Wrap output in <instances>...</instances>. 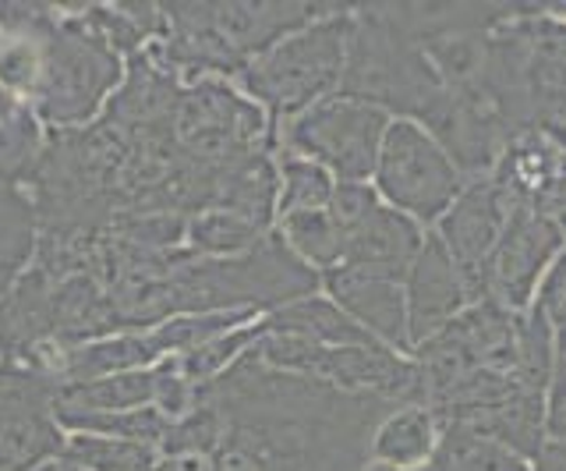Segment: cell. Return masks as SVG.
Segmentation results:
<instances>
[{
	"label": "cell",
	"mask_w": 566,
	"mask_h": 471,
	"mask_svg": "<svg viewBox=\"0 0 566 471\" xmlns=\"http://www.w3.org/2000/svg\"><path fill=\"white\" fill-rule=\"evenodd\" d=\"M270 234L273 231H262V227L248 223L234 213H223V209H206V213L188 217L185 249L206 259H234L259 249Z\"/></svg>",
	"instance_id": "cell-18"
},
{
	"label": "cell",
	"mask_w": 566,
	"mask_h": 471,
	"mask_svg": "<svg viewBox=\"0 0 566 471\" xmlns=\"http://www.w3.org/2000/svg\"><path fill=\"white\" fill-rule=\"evenodd\" d=\"M548 128L556 132V138H559V143H563V149H566V125H548ZM559 217L566 220V196H563V206H559Z\"/></svg>",
	"instance_id": "cell-23"
},
{
	"label": "cell",
	"mask_w": 566,
	"mask_h": 471,
	"mask_svg": "<svg viewBox=\"0 0 566 471\" xmlns=\"http://www.w3.org/2000/svg\"><path fill=\"white\" fill-rule=\"evenodd\" d=\"M276 234L283 238V245H287L301 263L315 270L318 276L344 266L347 231L329 217V209L283 217V220H276Z\"/></svg>",
	"instance_id": "cell-17"
},
{
	"label": "cell",
	"mask_w": 566,
	"mask_h": 471,
	"mask_svg": "<svg viewBox=\"0 0 566 471\" xmlns=\"http://www.w3.org/2000/svg\"><path fill=\"white\" fill-rule=\"evenodd\" d=\"M61 453L85 471H159L164 464V453L156 447L99 432H67Z\"/></svg>",
	"instance_id": "cell-19"
},
{
	"label": "cell",
	"mask_w": 566,
	"mask_h": 471,
	"mask_svg": "<svg viewBox=\"0 0 566 471\" xmlns=\"http://www.w3.org/2000/svg\"><path fill=\"white\" fill-rule=\"evenodd\" d=\"M439 447V418L424 405H397L371 432V461L421 471Z\"/></svg>",
	"instance_id": "cell-12"
},
{
	"label": "cell",
	"mask_w": 566,
	"mask_h": 471,
	"mask_svg": "<svg viewBox=\"0 0 566 471\" xmlns=\"http://www.w3.org/2000/svg\"><path fill=\"white\" fill-rule=\"evenodd\" d=\"M156 376L159 369H138L120 376H103L61 387L57 397V422L61 418H85V415H120L135 408H149L156 400Z\"/></svg>",
	"instance_id": "cell-13"
},
{
	"label": "cell",
	"mask_w": 566,
	"mask_h": 471,
	"mask_svg": "<svg viewBox=\"0 0 566 471\" xmlns=\"http://www.w3.org/2000/svg\"><path fill=\"white\" fill-rule=\"evenodd\" d=\"M199 397L220 415L217 471H361L371 432L397 405L276 373L244 352Z\"/></svg>",
	"instance_id": "cell-1"
},
{
	"label": "cell",
	"mask_w": 566,
	"mask_h": 471,
	"mask_svg": "<svg viewBox=\"0 0 566 471\" xmlns=\"http://www.w3.org/2000/svg\"><path fill=\"white\" fill-rule=\"evenodd\" d=\"M371 178H376L371 185L376 196L418 227L439 223L468 188V178L450 160V153L411 117H397L389 125Z\"/></svg>",
	"instance_id": "cell-5"
},
{
	"label": "cell",
	"mask_w": 566,
	"mask_h": 471,
	"mask_svg": "<svg viewBox=\"0 0 566 471\" xmlns=\"http://www.w3.org/2000/svg\"><path fill=\"white\" fill-rule=\"evenodd\" d=\"M521 199L510 188H503L492 178L468 181V188L460 191V199L450 206V213L436 223V238L442 241V249L450 252L457 270L464 273V281L474 294L478 305V287H482V273L489 255L500 245V238L506 231V223L517 213Z\"/></svg>",
	"instance_id": "cell-8"
},
{
	"label": "cell",
	"mask_w": 566,
	"mask_h": 471,
	"mask_svg": "<svg viewBox=\"0 0 566 471\" xmlns=\"http://www.w3.org/2000/svg\"><path fill=\"white\" fill-rule=\"evenodd\" d=\"M276 170H280V199H276V220L294 217V213H315V209H326L336 178L312 160L287 149H276Z\"/></svg>",
	"instance_id": "cell-20"
},
{
	"label": "cell",
	"mask_w": 566,
	"mask_h": 471,
	"mask_svg": "<svg viewBox=\"0 0 566 471\" xmlns=\"http://www.w3.org/2000/svg\"><path fill=\"white\" fill-rule=\"evenodd\" d=\"M350 4H333L323 19L301 25L238 72L234 85L252 103H259L273 128H283L287 121L312 111L315 103L340 93L350 43Z\"/></svg>",
	"instance_id": "cell-3"
},
{
	"label": "cell",
	"mask_w": 566,
	"mask_h": 471,
	"mask_svg": "<svg viewBox=\"0 0 566 471\" xmlns=\"http://www.w3.org/2000/svg\"><path fill=\"white\" fill-rule=\"evenodd\" d=\"M389 125H394V117L376 103L336 93L276 128V149L297 153L326 167L336 181L368 185Z\"/></svg>",
	"instance_id": "cell-4"
},
{
	"label": "cell",
	"mask_w": 566,
	"mask_h": 471,
	"mask_svg": "<svg viewBox=\"0 0 566 471\" xmlns=\"http://www.w3.org/2000/svg\"><path fill=\"white\" fill-rule=\"evenodd\" d=\"M421 471H535V464L521 450L478 429L439 426V447Z\"/></svg>",
	"instance_id": "cell-14"
},
{
	"label": "cell",
	"mask_w": 566,
	"mask_h": 471,
	"mask_svg": "<svg viewBox=\"0 0 566 471\" xmlns=\"http://www.w3.org/2000/svg\"><path fill=\"white\" fill-rule=\"evenodd\" d=\"M326 287V299L340 305L347 316L365 326L379 344H386L397 355H415L411 326H407V294L403 284L376 281V276L354 273L347 266L329 270L318 276Z\"/></svg>",
	"instance_id": "cell-10"
},
{
	"label": "cell",
	"mask_w": 566,
	"mask_h": 471,
	"mask_svg": "<svg viewBox=\"0 0 566 471\" xmlns=\"http://www.w3.org/2000/svg\"><path fill=\"white\" fill-rule=\"evenodd\" d=\"M46 146V132L29 103L0 85V181L25 188Z\"/></svg>",
	"instance_id": "cell-15"
},
{
	"label": "cell",
	"mask_w": 566,
	"mask_h": 471,
	"mask_svg": "<svg viewBox=\"0 0 566 471\" xmlns=\"http://www.w3.org/2000/svg\"><path fill=\"white\" fill-rule=\"evenodd\" d=\"M40 72L29 96L32 114L50 132L88 128L120 90L128 61L106 43L85 4H46L35 22Z\"/></svg>",
	"instance_id": "cell-2"
},
{
	"label": "cell",
	"mask_w": 566,
	"mask_h": 471,
	"mask_svg": "<svg viewBox=\"0 0 566 471\" xmlns=\"http://www.w3.org/2000/svg\"><path fill=\"white\" fill-rule=\"evenodd\" d=\"M61 383L22 362H0V471H32L64 450Z\"/></svg>",
	"instance_id": "cell-7"
},
{
	"label": "cell",
	"mask_w": 566,
	"mask_h": 471,
	"mask_svg": "<svg viewBox=\"0 0 566 471\" xmlns=\"http://www.w3.org/2000/svg\"><path fill=\"white\" fill-rule=\"evenodd\" d=\"M403 294H407V326H411L415 347L436 337L439 329H447L460 312H468L474 305V294L464 281V273L457 270L436 231L424 234V245L403 281Z\"/></svg>",
	"instance_id": "cell-9"
},
{
	"label": "cell",
	"mask_w": 566,
	"mask_h": 471,
	"mask_svg": "<svg viewBox=\"0 0 566 471\" xmlns=\"http://www.w3.org/2000/svg\"><path fill=\"white\" fill-rule=\"evenodd\" d=\"M159 471H217V458L209 450H185V453H167Z\"/></svg>",
	"instance_id": "cell-21"
},
{
	"label": "cell",
	"mask_w": 566,
	"mask_h": 471,
	"mask_svg": "<svg viewBox=\"0 0 566 471\" xmlns=\"http://www.w3.org/2000/svg\"><path fill=\"white\" fill-rule=\"evenodd\" d=\"M35 241H40V223H35L32 199L25 188L0 181V299L29 270Z\"/></svg>",
	"instance_id": "cell-16"
},
{
	"label": "cell",
	"mask_w": 566,
	"mask_h": 471,
	"mask_svg": "<svg viewBox=\"0 0 566 471\" xmlns=\"http://www.w3.org/2000/svg\"><path fill=\"white\" fill-rule=\"evenodd\" d=\"M32 471H85V468H78L75 461H67L64 453H57V458H50V461H43V464H35Z\"/></svg>",
	"instance_id": "cell-22"
},
{
	"label": "cell",
	"mask_w": 566,
	"mask_h": 471,
	"mask_svg": "<svg viewBox=\"0 0 566 471\" xmlns=\"http://www.w3.org/2000/svg\"><path fill=\"white\" fill-rule=\"evenodd\" d=\"M361 471H403V468H397V464H386V461H365V468Z\"/></svg>",
	"instance_id": "cell-24"
},
{
	"label": "cell",
	"mask_w": 566,
	"mask_h": 471,
	"mask_svg": "<svg viewBox=\"0 0 566 471\" xmlns=\"http://www.w3.org/2000/svg\"><path fill=\"white\" fill-rule=\"evenodd\" d=\"M566 249V220L559 209L521 202L513 220L500 238V245L489 255L478 302H492L506 312H527L535 305V294L545 281L548 266Z\"/></svg>",
	"instance_id": "cell-6"
},
{
	"label": "cell",
	"mask_w": 566,
	"mask_h": 471,
	"mask_svg": "<svg viewBox=\"0 0 566 471\" xmlns=\"http://www.w3.org/2000/svg\"><path fill=\"white\" fill-rule=\"evenodd\" d=\"M421 245H424V227H418L411 217H403L397 209H389L386 202H379L347 234L344 266L354 273L376 276V281L403 284Z\"/></svg>",
	"instance_id": "cell-11"
}]
</instances>
